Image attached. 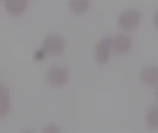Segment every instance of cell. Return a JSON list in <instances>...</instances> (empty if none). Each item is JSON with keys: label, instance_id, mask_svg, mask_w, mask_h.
<instances>
[{"label": "cell", "instance_id": "cell-2", "mask_svg": "<svg viewBox=\"0 0 158 133\" xmlns=\"http://www.w3.org/2000/svg\"><path fill=\"white\" fill-rule=\"evenodd\" d=\"M69 72L64 66L54 65L51 66L46 71V81L52 87H64L69 82Z\"/></svg>", "mask_w": 158, "mask_h": 133}, {"label": "cell", "instance_id": "cell-14", "mask_svg": "<svg viewBox=\"0 0 158 133\" xmlns=\"http://www.w3.org/2000/svg\"><path fill=\"white\" fill-rule=\"evenodd\" d=\"M0 1H6V0H0Z\"/></svg>", "mask_w": 158, "mask_h": 133}, {"label": "cell", "instance_id": "cell-7", "mask_svg": "<svg viewBox=\"0 0 158 133\" xmlns=\"http://www.w3.org/2000/svg\"><path fill=\"white\" fill-rule=\"evenodd\" d=\"M5 7L10 16L19 17L27 10L28 0H6Z\"/></svg>", "mask_w": 158, "mask_h": 133}, {"label": "cell", "instance_id": "cell-6", "mask_svg": "<svg viewBox=\"0 0 158 133\" xmlns=\"http://www.w3.org/2000/svg\"><path fill=\"white\" fill-rule=\"evenodd\" d=\"M132 47L131 39L123 33L117 34L114 39H112V49L118 55H127Z\"/></svg>", "mask_w": 158, "mask_h": 133}, {"label": "cell", "instance_id": "cell-1", "mask_svg": "<svg viewBox=\"0 0 158 133\" xmlns=\"http://www.w3.org/2000/svg\"><path fill=\"white\" fill-rule=\"evenodd\" d=\"M66 48L64 38L57 33L47 34L42 42V49L45 55L57 56H60Z\"/></svg>", "mask_w": 158, "mask_h": 133}, {"label": "cell", "instance_id": "cell-13", "mask_svg": "<svg viewBox=\"0 0 158 133\" xmlns=\"http://www.w3.org/2000/svg\"><path fill=\"white\" fill-rule=\"evenodd\" d=\"M156 93H155V95H156V100L158 101V86L156 87Z\"/></svg>", "mask_w": 158, "mask_h": 133}, {"label": "cell", "instance_id": "cell-11", "mask_svg": "<svg viewBox=\"0 0 158 133\" xmlns=\"http://www.w3.org/2000/svg\"><path fill=\"white\" fill-rule=\"evenodd\" d=\"M43 132L57 133V132H60V130H59V128H57L56 125H47V126L43 130Z\"/></svg>", "mask_w": 158, "mask_h": 133}, {"label": "cell", "instance_id": "cell-12", "mask_svg": "<svg viewBox=\"0 0 158 133\" xmlns=\"http://www.w3.org/2000/svg\"><path fill=\"white\" fill-rule=\"evenodd\" d=\"M154 24L158 29V10L156 12V14L154 16Z\"/></svg>", "mask_w": 158, "mask_h": 133}, {"label": "cell", "instance_id": "cell-4", "mask_svg": "<svg viewBox=\"0 0 158 133\" xmlns=\"http://www.w3.org/2000/svg\"><path fill=\"white\" fill-rule=\"evenodd\" d=\"M112 50V38L106 36L102 38L95 46V59L99 64H106Z\"/></svg>", "mask_w": 158, "mask_h": 133}, {"label": "cell", "instance_id": "cell-8", "mask_svg": "<svg viewBox=\"0 0 158 133\" xmlns=\"http://www.w3.org/2000/svg\"><path fill=\"white\" fill-rule=\"evenodd\" d=\"M10 111V93L6 86L0 84V118H5Z\"/></svg>", "mask_w": 158, "mask_h": 133}, {"label": "cell", "instance_id": "cell-5", "mask_svg": "<svg viewBox=\"0 0 158 133\" xmlns=\"http://www.w3.org/2000/svg\"><path fill=\"white\" fill-rule=\"evenodd\" d=\"M141 82L148 88L158 86V67L156 65H147L143 67L139 74Z\"/></svg>", "mask_w": 158, "mask_h": 133}, {"label": "cell", "instance_id": "cell-3", "mask_svg": "<svg viewBox=\"0 0 158 133\" xmlns=\"http://www.w3.org/2000/svg\"><path fill=\"white\" fill-rule=\"evenodd\" d=\"M142 19L141 12L137 9H126L118 18V26L125 31H133L139 27Z\"/></svg>", "mask_w": 158, "mask_h": 133}, {"label": "cell", "instance_id": "cell-9", "mask_svg": "<svg viewBox=\"0 0 158 133\" xmlns=\"http://www.w3.org/2000/svg\"><path fill=\"white\" fill-rule=\"evenodd\" d=\"M92 5L91 0H69L68 6L75 15H83L87 13Z\"/></svg>", "mask_w": 158, "mask_h": 133}, {"label": "cell", "instance_id": "cell-10", "mask_svg": "<svg viewBox=\"0 0 158 133\" xmlns=\"http://www.w3.org/2000/svg\"><path fill=\"white\" fill-rule=\"evenodd\" d=\"M145 122L148 127L153 129L158 128V106L150 108L145 116Z\"/></svg>", "mask_w": 158, "mask_h": 133}]
</instances>
